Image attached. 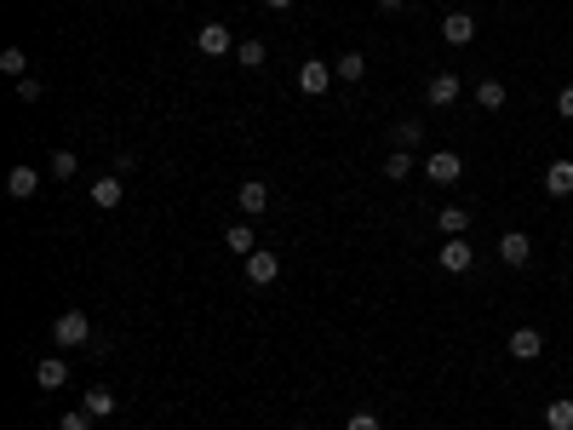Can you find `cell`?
<instances>
[{
    "mask_svg": "<svg viewBox=\"0 0 573 430\" xmlns=\"http://www.w3.org/2000/svg\"><path fill=\"white\" fill-rule=\"evenodd\" d=\"M264 58H270V46H264V40H253V35L236 40V64H241V69H264Z\"/></svg>",
    "mask_w": 573,
    "mask_h": 430,
    "instance_id": "ac0fdd59",
    "label": "cell"
},
{
    "mask_svg": "<svg viewBox=\"0 0 573 430\" xmlns=\"http://www.w3.org/2000/svg\"><path fill=\"white\" fill-rule=\"evenodd\" d=\"M333 75H338V81H362V75H367V58H362V52H355V46H350V52H345V58H338V64H333Z\"/></svg>",
    "mask_w": 573,
    "mask_h": 430,
    "instance_id": "7402d4cb",
    "label": "cell"
},
{
    "mask_svg": "<svg viewBox=\"0 0 573 430\" xmlns=\"http://www.w3.org/2000/svg\"><path fill=\"white\" fill-rule=\"evenodd\" d=\"M436 224H442V241L447 236H464V229H470V212H464V207H442Z\"/></svg>",
    "mask_w": 573,
    "mask_h": 430,
    "instance_id": "44dd1931",
    "label": "cell"
},
{
    "mask_svg": "<svg viewBox=\"0 0 573 430\" xmlns=\"http://www.w3.org/2000/svg\"><path fill=\"white\" fill-rule=\"evenodd\" d=\"M476 103H482V110H505V103H510V86H505V81H476Z\"/></svg>",
    "mask_w": 573,
    "mask_h": 430,
    "instance_id": "d6986e66",
    "label": "cell"
},
{
    "mask_svg": "<svg viewBox=\"0 0 573 430\" xmlns=\"http://www.w3.org/2000/svg\"><path fill=\"white\" fill-rule=\"evenodd\" d=\"M121 195H127V178H121V173H103L98 184H92V207H98V212H115Z\"/></svg>",
    "mask_w": 573,
    "mask_h": 430,
    "instance_id": "52a82bcc",
    "label": "cell"
},
{
    "mask_svg": "<svg viewBox=\"0 0 573 430\" xmlns=\"http://www.w3.org/2000/svg\"><path fill=\"white\" fill-rule=\"evenodd\" d=\"M345 430H379V413L373 408H355L350 419H345Z\"/></svg>",
    "mask_w": 573,
    "mask_h": 430,
    "instance_id": "83f0119b",
    "label": "cell"
},
{
    "mask_svg": "<svg viewBox=\"0 0 573 430\" xmlns=\"http://www.w3.org/2000/svg\"><path fill=\"white\" fill-rule=\"evenodd\" d=\"M533 258V241L522 236V229H510V236H499V264H510V270H522Z\"/></svg>",
    "mask_w": 573,
    "mask_h": 430,
    "instance_id": "ba28073f",
    "label": "cell"
},
{
    "mask_svg": "<svg viewBox=\"0 0 573 430\" xmlns=\"http://www.w3.org/2000/svg\"><path fill=\"white\" fill-rule=\"evenodd\" d=\"M275 275H282V258H275L270 247H258L253 258H246V282H253V287H270Z\"/></svg>",
    "mask_w": 573,
    "mask_h": 430,
    "instance_id": "9c48e42d",
    "label": "cell"
},
{
    "mask_svg": "<svg viewBox=\"0 0 573 430\" xmlns=\"http://www.w3.org/2000/svg\"><path fill=\"white\" fill-rule=\"evenodd\" d=\"M35 385H40V390H64V385H69V362H64V356H40V362H35Z\"/></svg>",
    "mask_w": 573,
    "mask_h": 430,
    "instance_id": "30bf717a",
    "label": "cell"
},
{
    "mask_svg": "<svg viewBox=\"0 0 573 430\" xmlns=\"http://www.w3.org/2000/svg\"><path fill=\"white\" fill-rule=\"evenodd\" d=\"M224 247L236 253V258H253V253H258V236H253V224H229V229H224Z\"/></svg>",
    "mask_w": 573,
    "mask_h": 430,
    "instance_id": "9a60e30c",
    "label": "cell"
},
{
    "mask_svg": "<svg viewBox=\"0 0 573 430\" xmlns=\"http://www.w3.org/2000/svg\"><path fill=\"white\" fill-rule=\"evenodd\" d=\"M81 408H86V413H98V419H115V408H121V402H115V390L92 385V390L81 396Z\"/></svg>",
    "mask_w": 573,
    "mask_h": 430,
    "instance_id": "e0dca14e",
    "label": "cell"
},
{
    "mask_svg": "<svg viewBox=\"0 0 573 430\" xmlns=\"http://www.w3.org/2000/svg\"><path fill=\"white\" fill-rule=\"evenodd\" d=\"M75 173H81V161H75V149H58V156L46 161V178H58V184H69Z\"/></svg>",
    "mask_w": 573,
    "mask_h": 430,
    "instance_id": "ffe728a7",
    "label": "cell"
},
{
    "mask_svg": "<svg viewBox=\"0 0 573 430\" xmlns=\"http://www.w3.org/2000/svg\"><path fill=\"white\" fill-rule=\"evenodd\" d=\"M52 345L58 350H81V345H92V321H86V310H64L52 321Z\"/></svg>",
    "mask_w": 573,
    "mask_h": 430,
    "instance_id": "6da1fadb",
    "label": "cell"
},
{
    "mask_svg": "<svg viewBox=\"0 0 573 430\" xmlns=\"http://www.w3.org/2000/svg\"><path fill=\"white\" fill-rule=\"evenodd\" d=\"M35 190H40V173H35V166H12V173H6V195H12V202H29Z\"/></svg>",
    "mask_w": 573,
    "mask_h": 430,
    "instance_id": "4fadbf2b",
    "label": "cell"
},
{
    "mask_svg": "<svg viewBox=\"0 0 573 430\" xmlns=\"http://www.w3.org/2000/svg\"><path fill=\"white\" fill-rule=\"evenodd\" d=\"M379 6H384V12H401V6H407V0H379Z\"/></svg>",
    "mask_w": 573,
    "mask_h": 430,
    "instance_id": "4dcf8cb0",
    "label": "cell"
},
{
    "mask_svg": "<svg viewBox=\"0 0 573 430\" xmlns=\"http://www.w3.org/2000/svg\"><path fill=\"white\" fill-rule=\"evenodd\" d=\"M556 115H568V121H573V86L556 92Z\"/></svg>",
    "mask_w": 573,
    "mask_h": 430,
    "instance_id": "f546056e",
    "label": "cell"
},
{
    "mask_svg": "<svg viewBox=\"0 0 573 430\" xmlns=\"http://www.w3.org/2000/svg\"><path fill=\"white\" fill-rule=\"evenodd\" d=\"M545 425L551 430H573V402H568V396H556V402L545 408Z\"/></svg>",
    "mask_w": 573,
    "mask_h": 430,
    "instance_id": "cb8c5ba5",
    "label": "cell"
},
{
    "mask_svg": "<svg viewBox=\"0 0 573 430\" xmlns=\"http://www.w3.org/2000/svg\"><path fill=\"white\" fill-rule=\"evenodd\" d=\"M195 46H201L207 58H224V52H236V35H229L224 23H201V29H195Z\"/></svg>",
    "mask_w": 573,
    "mask_h": 430,
    "instance_id": "8992f818",
    "label": "cell"
},
{
    "mask_svg": "<svg viewBox=\"0 0 573 430\" xmlns=\"http://www.w3.org/2000/svg\"><path fill=\"white\" fill-rule=\"evenodd\" d=\"M40 92H46V81H35V75H23V81H18V98L23 103H40Z\"/></svg>",
    "mask_w": 573,
    "mask_h": 430,
    "instance_id": "f1b7e54d",
    "label": "cell"
},
{
    "mask_svg": "<svg viewBox=\"0 0 573 430\" xmlns=\"http://www.w3.org/2000/svg\"><path fill=\"white\" fill-rule=\"evenodd\" d=\"M0 69H6V75H18V81H23V75H29V58H23V46H6V52H0Z\"/></svg>",
    "mask_w": 573,
    "mask_h": 430,
    "instance_id": "484cf974",
    "label": "cell"
},
{
    "mask_svg": "<svg viewBox=\"0 0 573 430\" xmlns=\"http://www.w3.org/2000/svg\"><path fill=\"white\" fill-rule=\"evenodd\" d=\"M436 264H442L447 275H464V270L476 264V247H470L464 236H447V241H442V258H436Z\"/></svg>",
    "mask_w": 573,
    "mask_h": 430,
    "instance_id": "277c9868",
    "label": "cell"
},
{
    "mask_svg": "<svg viewBox=\"0 0 573 430\" xmlns=\"http://www.w3.org/2000/svg\"><path fill=\"white\" fill-rule=\"evenodd\" d=\"M510 356H516V362H533L539 356V350H545V333H539V327H516V333H510Z\"/></svg>",
    "mask_w": 573,
    "mask_h": 430,
    "instance_id": "7c38bea8",
    "label": "cell"
},
{
    "mask_svg": "<svg viewBox=\"0 0 573 430\" xmlns=\"http://www.w3.org/2000/svg\"><path fill=\"white\" fill-rule=\"evenodd\" d=\"M545 190H551V195H573V161H568V156L545 166Z\"/></svg>",
    "mask_w": 573,
    "mask_h": 430,
    "instance_id": "2e32d148",
    "label": "cell"
},
{
    "mask_svg": "<svg viewBox=\"0 0 573 430\" xmlns=\"http://www.w3.org/2000/svg\"><path fill=\"white\" fill-rule=\"evenodd\" d=\"M425 178H430V184H442V190H453V184L464 178V161L453 156V149H436V156L425 161Z\"/></svg>",
    "mask_w": 573,
    "mask_h": 430,
    "instance_id": "7a4b0ae2",
    "label": "cell"
},
{
    "mask_svg": "<svg viewBox=\"0 0 573 430\" xmlns=\"http://www.w3.org/2000/svg\"><path fill=\"white\" fill-rule=\"evenodd\" d=\"M459 92H464V81H459L453 69H447V75H430L425 103H430V110H453V103H459Z\"/></svg>",
    "mask_w": 573,
    "mask_h": 430,
    "instance_id": "3957f363",
    "label": "cell"
},
{
    "mask_svg": "<svg viewBox=\"0 0 573 430\" xmlns=\"http://www.w3.org/2000/svg\"><path fill=\"white\" fill-rule=\"evenodd\" d=\"M333 81H338V75H333V64H321V58H309V64L299 69V92H304V98H321Z\"/></svg>",
    "mask_w": 573,
    "mask_h": 430,
    "instance_id": "5b68a950",
    "label": "cell"
},
{
    "mask_svg": "<svg viewBox=\"0 0 573 430\" xmlns=\"http://www.w3.org/2000/svg\"><path fill=\"white\" fill-rule=\"evenodd\" d=\"M58 430H98V413H86V408H69L64 419H58Z\"/></svg>",
    "mask_w": 573,
    "mask_h": 430,
    "instance_id": "d4e9b609",
    "label": "cell"
},
{
    "mask_svg": "<svg viewBox=\"0 0 573 430\" xmlns=\"http://www.w3.org/2000/svg\"><path fill=\"white\" fill-rule=\"evenodd\" d=\"M236 207H241V212H264V207H270V184H264V178H246L241 190H236Z\"/></svg>",
    "mask_w": 573,
    "mask_h": 430,
    "instance_id": "5bb4252c",
    "label": "cell"
},
{
    "mask_svg": "<svg viewBox=\"0 0 573 430\" xmlns=\"http://www.w3.org/2000/svg\"><path fill=\"white\" fill-rule=\"evenodd\" d=\"M413 173H419V166H413V149H390V161H384V178H413Z\"/></svg>",
    "mask_w": 573,
    "mask_h": 430,
    "instance_id": "603a6c76",
    "label": "cell"
},
{
    "mask_svg": "<svg viewBox=\"0 0 573 430\" xmlns=\"http://www.w3.org/2000/svg\"><path fill=\"white\" fill-rule=\"evenodd\" d=\"M264 6H270V12H287V6H292V0H264Z\"/></svg>",
    "mask_w": 573,
    "mask_h": 430,
    "instance_id": "1f68e13d",
    "label": "cell"
},
{
    "mask_svg": "<svg viewBox=\"0 0 573 430\" xmlns=\"http://www.w3.org/2000/svg\"><path fill=\"white\" fill-rule=\"evenodd\" d=\"M442 40L447 46H470L476 40V18H470V12H447V18H442Z\"/></svg>",
    "mask_w": 573,
    "mask_h": 430,
    "instance_id": "8fae6325",
    "label": "cell"
},
{
    "mask_svg": "<svg viewBox=\"0 0 573 430\" xmlns=\"http://www.w3.org/2000/svg\"><path fill=\"white\" fill-rule=\"evenodd\" d=\"M419 138H425L419 121H401V127H396V149H419Z\"/></svg>",
    "mask_w": 573,
    "mask_h": 430,
    "instance_id": "4316f807",
    "label": "cell"
}]
</instances>
